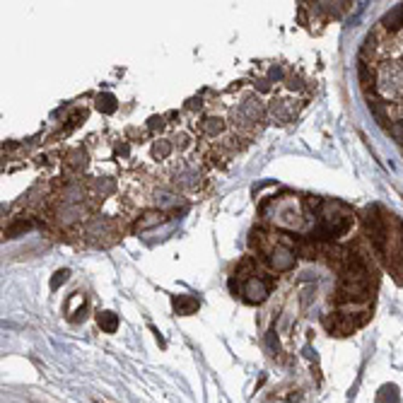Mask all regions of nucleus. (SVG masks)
<instances>
[{
	"mask_svg": "<svg viewBox=\"0 0 403 403\" xmlns=\"http://www.w3.org/2000/svg\"><path fill=\"white\" fill-rule=\"evenodd\" d=\"M263 119H266V107L258 99H244L232 111V123L239 131H256V123H261Z\"/></svg>",
	"mask_w": 403,
	"mask_h": 403,
	"instance_id": "f257e3e1",
	"label": "nucleus"
},
{
	"mask_svg": "<svg viewBox=\"0 0 403 403\" xmlns=\"http://www.w3.org/2000/svg\"><path fill=\"white\" fill-rule=\"evenodd\" d=\"M244 283H241V297H244L249 305H261V302L268 300L271 295V278L258 276V273H249V276H241Z\"/></svg>",
	"mask_w": 403,
	"mask_h": 403,
	"instance_id": "f03ea898",
	"label": "nucleus"
},
{
	"mask_svg": "<svg viewBox=\"0 0 403 403\" xmlns=\"http://www.w3.org/2000/svg\"><path fill=\"white\" fill-rule=\"evenodd\" d=\"M266 261H268V266L276 273H285L295 268V251L285 241H273L268 249H266Z\"/></svg>",
	"mask_w": 403,
	"mask_h": 403,
	"instance_id": "7ed1b4c3",
	"label": "nucleus"
},
{
	"mask_svg": "<svg viewBox=\"0 0 403 403\" xmlns=\"http://www.w3.org/2000/svg\"><path fill=\"white\" fill-rule=\"evenodd\" d=\"M268 111H271V116L278 123H288V121L295 119L297 107H295L293 99H273V104L268 107Z\"/></svg>",
	"mask_w": 403,
	"mask_h": 403,
	"instance_id": "20e7f679",
	"label": "nucleus"
},
{
	"mask_svg": "<svg viewBox=\"0 0 403 403\" xmlns=\"http://www.w3.org/2000/svg\"><path fill=\"white\" fill-rule=\"evenodd\" d=\"M174 312L182 314V316H189V314H196L198 312V300L191 295H179L174 297Z\"/></svg>",
	"mask_w": 403,
	"mask_h": 403,
	"instance_id": "39448f33",
	"label": "nucleus"
},
{
	"mask_svg": "<svg viewBox=\"0 0 403 403\" xmlns=\"http://www.w3.org/2000/svg\"><path fill=\"white\" fill-rule=\"evenodd\" d=\"M97 324H99L102 331L116 333V328H119V316H116L114 312H99L97 314Z\"/></svg>",
	"mask_w": 403,
	"mask_h": 403,
	"instance_id": "423d86ee",
	"label": "nucleus"
},
{
	"mask_svg": "<svg viewBox=\"0 0 403 403\" xmlns=\"http://www.w3.org/2000/svg\"><path fill=\"white\" fill-rule=\"evenodd\" d=\"M85 164H88V155H85L83 150L70 152V155H68V159H66V169H70V172L85 169Z\"/></svg>",
	"mask_w": 403,
	"mask_h": 403,
	"instance_id": "0eeeda50",
	"label": "nucleus"
},
{
	"mask_svg": "<svg viewBox=\"0 0 403 403\" xmlns=\"http://www.w3.org/2000/svg\"><path fill=\"white\" fill-rule=\"evenodd\" d=\"M403 24V3L399 5V8H394L392 12H389L387 17H384V27L387 29H399Z\"/></svg>",
	"mask_w": 403,
	"mask_h": 403,
	"instance_id": "6e6552de",
	"label": "nucleus"
},
{
	"mask_svg": "<svg viewBox=\"0 0 403 403\" xmlns=\"http://www.w3.org/2000/svg\"><path fill=\"white\" fill-rule=\"evenodd\" d=\"M377 403H399V389L392 387V384L382 387V392L377 394Z\"/></svg>",
	"mask_w": 403,
	"mask_h": 403,
	"instance_id": "1a4fd4ad",
	"label": "nucleus"
},
{
	"mask_svg": "<svg viewBox=\"0 0 403 403\" xmlns=\"http://www.w3.org/2000/svg\"><path fill=\"white\" fill-rule=\"evenodd\" d=\"M116 107H119V104H116V99L111 95H99L97 97V109L104 111V114H114Z\"/></svg>",
	"mask_w": 403,
	"mask_h": 403,
	"instance_id": "9d476101",
	"label": "nucleus"
},
{
	"mask_svg": "<svg viewBox=\"0 0 403 403\" xmlns=\"http://www.w3.org/2000/svg\"><path fill=\"white\" fill-rule=\"evenodd\" d=\"M201 131L208 133V135H218L222 131V123H220V119H206L201 126Z\"/></svg>",
	"mask_w": 403,
	"mask_h": 403,
	"instance_id": "9b49d317",
	"label": "nucleus"
},
{
	"mask_svg": "<svg viewBox=\"0 0 403 403\" xmlns=\"http://www.w3.org/2000/svg\"><path fill=\"white\" fill-rule=\"evenodd\" d=\"M152 152H155V157H159V159H164L167 155L172 152V142H167V140H162V142H157V145L152 147Z\"/></svg>",
	"mask_w": 403,
	"mask_h": 403,
	"instance_id": "f8f14e48",
	"label": "nucleus"
},
{
	"mask_svg": "<svg viewBox=\"0 0 403 403\" xmlns=\"http://www.w3.org/2000/svg\"><path fill=\"white\" fill-rule=\"evenodd\" d=\"M68 276H70V273H68V271H58V273H56V276H53V281H51V288L56 290L61 283H66V281H68Z\"/></svg>",
	"mask_w": 403,
	"mask_h": 403,
	"instance_id": "ddd939ff",
	"label": "nucleus"
}]
</instances>
